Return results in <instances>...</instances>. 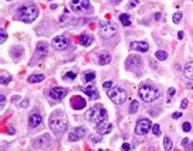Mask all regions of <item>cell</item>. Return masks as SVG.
Returning a JSON list of instances; mask_svg holds the SVG:
<instances>
[{
	"mask_svg": "<svg viewBox=\"0 0 193 151\" xmlns=\"http://www.w3.org/2000/svg\"><path fill=\"white\" fill-rule=\"evenodd\" d=\"M49 126H50V129L54 133H64L67 129L66 115L63 111H60V110L53 112V115L49 118Z\"/></svg>",
	"mask_w": 193,
	"mask_h": 151,
	"instance_id": "1",
	"label": "cell"
},
{
	"mask_svg": "<svg viewBox=\"0 0 193 151\" xmlns=\"http://www.w3.org/2000/svg\"><path fill=\"white\" fill-rule=\"evenodd\" d=\"M84 118L89 123L98 126L108 120V112H106V110L104 107H101L100 105H96L86 112Z\"/></svg>",
	"mask_w": 193,
	"mask_h": 151,
	"instance_id": "2",
	"label": "cell"
},
{
	"mask_svg": "<svg viewBox=\"0 0 193 151\" xmlns=\"http://www.w3.org/2000/svg\"><path fill=\"white\" fill-rule=\"evenodd\" d=\"M139 96L144 103H152L160 96V89L153 84H142L139 88Z\"/></svg>",
	"mask_w": 193,
	"mask_h": 151,
	"instance_id": "3",
	"label": "cell"
},
{
	"mask_svg": "<svg viewBox=\"0 0 193 151\" xmlns=\"http://www.w3.org/2000/svg\"><path fill=\"white\" fill-rule=\"evenodd\" d=\"M38 14H39L38 7L34 6V5H26V6L20 7V10H18L20 20L24 23L33 22L34 20L38 17Z\"/></svg>",
	"mask_w": 193,
	"mask_h": 151,
	"instance_id": "4",
	"label": "cell"
},
{
	"mask_svg": "<svg viewBox=\"0 0 193 151\" xmlns=\"http://www.w3.org/2000/svg\"><path fill=\"white\" fill-rule=\"evenodd\" d=\"M108 96L110 97V100L113 101L114 104L116 105H121L124 104L126 99H127V94L122 88H119V87H114L111 89L108 90Z\"/></svg>",
	"mask_w": 193,
	"mask_h": 151,
	"instance_id": "5",
	"label": "cell"
},
{
	"mask_svg": "<svg viewBox=\"0 0 193 151\" xmlns=\"http://www.w3.org/2000/svg\"><path fill=\"white\" fill-rule=\"evenodd\" d=\"M117 32V27L114 22H101V27L99 29V34L103 38H111V37Z\"/></svg>",
	"mask_w": 193,
	"mask_h": 151,
	"instance_id": "6",
	"label": "cell"
},
{
	"mask_svg": "<svg viewBox=\"0 0 193 151\" xmlns=\"http://www.w3.org/2000/svg\"><path fill=\"white\" fill-rule=\"evenodd\" d=\"M150 128H152L150 120H148V118H141V120H138V122H137L134 132H136V134H138V135H146L150 130Z\"/></svg>",
	"mask_w": 193,
	"mask_h": 151,
	"instance_id": "7",
	"label": "cell"
},
{
	"mask_svg": "<svg viewBox=\"0 0 193 151\" xmlns=\"http://www.w3.org/2000/svg\"><path fill=\"white\" fill-rule=\"evenodd\" d=\"M69 39L66 37H63V35H59V37H55L51 42V46L55 49V50H65L67 49L69 46Z\"/></svg>",
	"mask_w": 193,
	"mask_h": 151,
	"instance_id": "8",
	"label": "cell"
},
{
	"mask_svg": "<svg viewBox=\"0 0 193 151\" xmlns=\"http://www.w3.org/2000/svg\"><path fill=\"white\" fill-rule=\"evenodd\" d=\"M126 66L131 71L139 70V68L142 67V60L139 56H136V55L128 56V59H127V61H126Z\"/></svg>",
	"mask_w": 193,
	"mask_h": 151,
	"instance_id": "9",
	"label": "cell"
},
{
	"mask_svg": "<svg viewBox=\"0 0 193 151\" xmlns=\"http://www.w3.org/2000/svg\"><path fill=\"white\" fill-rule=\"evenodd\" d=\"M71 7L77 12H84L89 7V0H72Z\"/></svg>",
	"mask_w": 193,
	"mask_h": 151,
	"instance_id": "10",
	"label": "cell"
},
{
	"mask_svg": "<svg viewBox=\"0 0 193 151\" xmlns=\"http://www.w3.org/2000/svg\"><path fill=\"white\" fill-rule=\"evenodd\" d=\"M86 133V128L84 127H77L75 129H72L69 134V140L70 141H78L82 138L84 137Z\"/></svg>",
	"mask_w": 193,
	"mask_h": 151,
	"instance_id": "11",
	"label": "cell"
},
{
	"mask_svg": "<svg viewBox=\"0 0 193 151\" xmlns=\"http://www.w3.org/2000/svg\"><path fill=\"white\" fill-rule=\"evenodd\" d=\"M49 95H50L53 99H55V100H61V99H64V97L67 95V90L65 88H61V87H54V88L50 89Z\"/></svg>",
	"mask_w": 193,
	"mask_h": 151,
	"instance_id": "12",
	"label": "cell"
},
{
	"mask_svg": "<svg viewBox=\"0 0 193 151\" xmlns=\"http://www.w3.org/2000/svg\"><path fill=\"white\" fill-rule=\"evenodd\" d=\"M49 140H50L49 134H43V135L36 138V139L33 140V143H32V148L33 149H40V148H43L45 144H48Z\"/></svg>",
	"mask_w": 193,
	"mask_h": 151,
	"instance_id": "13",
	"label": "cell"
},
{
	"mask_svg": "<svg viewBox=\"0 0 193 151\" xmlns=\"http://www.w3.org/2000/svg\"><path fill=\"white\" fill-rule=\"evenodd\" d=\"M47 54H48V44L44 42H39L37 44L34 56L37 59H43V58H45Z\"/></svg>",
	"mask_w": 193,
	"mask_h": 151,
	"instance_id": "14",
	"label": "cell"
},
{
	"mask_svg": "<svg viewBox=\"0 0 193 151\" xmlns=\"http://www.w3.org/2000/svg\"><path fill=\"white\" fill-rule=\"evenodd\" d=\"M86 105H87L86 100L82 96H80V95H76V96H73L72 99H71V106H72V109H75V110L84 109Z\"/></svg>",
	"mask_w": 193,
	"mask_h": 151,
	"instance_id": "15",
	"label": "cell"
},
{
	"mask_svg": "<svg viewBox=\"0 0 193 151\" xmlns=\"http://www.w3.org/2000/svg\"><path fill=\"white\" fill-rule=\"evenodd\" d=\"M82 92H83V93L86 94V95H88L92 100H97V99H99V93H98L97 88L94 87V85H88V87H86V88L82 89Z\"/></svg>",
	"mask_w": 193,
	"mask_h": 151,
	"instance_id": "16",
	"label": "cell"
},
{
	"mask_svg": "<svg viewBox=\"0 0 193 151\" xmlns=\"http://www.w3.org/2000/svg\"><path fill=\"white\" fill-rule=\"evenodd\" d=\"M113 130V124L109 123V122H103V123L97 126V132L100 134V135H104V134H109Z\"/></svg>",
	"mask_w": 193,
	"mask_h": 151,
	"instance_id": "17",
	"label": "cell"
},
{
	"mask_svg": "<svg viewBox=\"0 0 193 151\" xmlns=\"http://www.w3.org/2000/svg\"><path fill=\"white\" fill-rule=\"evenodd\" d=\"M131 48L139 52H147L149 50V45H148L147 42H132L131 43Z\"/></svg>",
	"mask_w": 193,
	"mask_h": 151,
	"instance_id": "18",
	"label": "cell"
},
{
	"mask_svg": "<svg viewBox=\"0 0 193 151\" xmlns=\"http://www.w3.org/2000/svg\"><path fill=\"white\" fill-rule=\"evenodd\" d=\"M42 123V116L39 115L38 112H34L30 116V120H28V124H30L31 128H36Z\"/></svg>",
	"mask_w": 193,
	"mask_h": 151,
	"instance_id": "19",
	"label": "cell"
},
{
	"mask_svg": "<svg viewBox=\"0 0 193 151\" xmlns=\"http://www.w3.org/2000/svg\"><path fill=\"white\" fill-rule=\"evenodd\" d=\"M93 37L92 35H88V34H82L80 37V44L82 46H89L91 44L93 43Z\"/></svg>",
	"mask_w": 193,
	"mask_h": 151,
	"instance_id": "20",
	"label": "cell"
},
{
	"mask_svg": "<svg viewBox=\"0 0 193 151\" xmlns=\"http://www.w3.org/2000/svg\"><path fill=\"white\" fill-rule=\"evenodd\" d=\"M110 61H111V56H110L109 52H101V54L99 55V65H101V66H105V65H108Z\"/></svg>",
	"mask_w": 193,
	"mask_h": 151,
	"instance_id": "21",
	"label": "cell"
},
{
	"mask_svg": "<svg viewBox=\"0 0 193 151\" xmlns=\"http://www.w3.org/2000/svg\"><path fill=\"white\" fill-rule=\"evenodd\" d=\"M183 75L186 76V78L193 80V62H190L186 65V67L183 70Z\"/></svg>",
	"mask_w": 193,
	"mask_h": 151,
	"instance_id": "22",
	"label": "cell"
},
{
	"mask_svg": "<svg viewBox=\"0 0 193 151\" xmlns=\"http://www.w3.org/2000/svg\"><path fill=\"white\" fill-rule=\"evenodd\" d=\"M10 54H11L12 58L17 59V58H20V56H22V54H23V48L20 46V45L14 46V48H12L11 50H10Z\"/></svg>",
	"mask_w": 193,
	"mask_h": 151,
	"instance_id": "23",
	"label": "cell"
},
{
	"mask_svg": "<svg viewBox=\"0 0 193 151\" xmlns=\"http://www.w3.org/2000/svg\"><path fill=\"white\" fill-rule=\"evenodd\" d=\"M120 21L124 24L125 27H130L132 24V21H131V16L128 14H121L120 15Z\"/></svg>",
	"mask_w": 193,
	"mask_h": 151,
	"instance_id": "24",
	"label": "cell"
},
{
	"mask_svg": "<svg viewBox=\"0 0 193 151\" xmlns=\"http://www.w3.org/2000/svg\"><path fill=\"white\" fill-rule=\"evenodd\" d=\"M44 78H45L44 75H32L28 77V82L30 83H39V82L44 80Z\"/></svg>",
	"mask_w": 193,
	"mask_h": 151,
	"instance_id": "25",
	"label": "cell"
},
{
	"mask_svg": "<svg viewBox=\"0 0 193 151\" xmlns=\"http://www.w3.org/2000/svg\"><path fill=\"white\" fill-rule=\"evenodd\" d=\"M82 79H83V82H86V83H88V82H92L96 79V73L94 72H86L83 77H82Z\"/></svg>",
	"mask_w": 193,
	"mask_h": 151,
	"instance_id": "26",
	"label": "cell"
},
{
	"mask_svg": "<svg viewBox=\"0 0 193 151\" xmlns=\"http://www.w3.org/2000/svg\"><path fill=\"white\" fill-rule=\"evenodd\" d=\"M138 109H139V104H138V101L137 100H133L132 103H131V105H130V109H128V112L131 113V115H134L137 111H138Z\"/></svg>",
	"mask_w": 193,
	"mask_h": 151,
	"instance_id": "27",
	"label": "cell"
},
{
	"mask_svg": "<svg viewBox=\"0 0 193 151\" xmlns=\"http://www.w3.org/2000/svg\"><path fill=\"white\" fill-rule=\"evenodd\" d=\"M155 58L160 61H165L167 59V52L166 51H163V50H159L155 52Z\"/></svg>",
	"mask_w": 193,
	"mask_h": 151,
	"instance_id": "28",
	"label": "cell"
},
{
	"mask_svg": "<svg viewBox=\"0 0 193 151\" xmlns=\"http://www.w3.org/2000/svg\"><path fill=\"white\" fill-rule=\"evenodd\" d=\"M164 149H165V151H170L172 149V141L169 137L164 138Z\"/></svg>",
	"mask_w": 193,
	"mask_h": 151,
	"instance_id": "29",
	"label": "cell"
},
{
	"mask_svg": "<svg viewBox=\"0 0 193 151\" xmlns=\"http://www.w3.org/2000/svg\"><path fill=\"white\" fill-rule=\"evenodd\" d=\"M0 80H1V84L3 85H7L11 82V77L9 75H5V73H3L1 77H0Z\"/></svg>",
	"mask_w": 193,
	"mask_h": 151,
	"instance_id": "30",
	"label": "cell"
},
{
	"mask_svg": "<svg viewBox=\"0 0 193 151\" xmlns=\"http://www.w3.org/2000/svg\"><path fill=\"white\" fill-rule=\"evenodd\" d=\"M70 20H73V17L66 12V16L64 15L63 17L60 18V22H61V23H65V24H72V22H70Z\"/></svg>",
	"mask_w": 193,
	"mask_h": 151,
	"instance_id": "31",
	"label": "cell"
},
{
	"mask_svg": "<svg viewBox=\"0 0 193 151\" xmlns=\"http://www.w3.org/2000/svg\"><path fill=\"white\" fill-rule=\"evenodd\" d=\"M181 18H182V12H176V14L172 15V21H174L175 24H179Z\"/></svg>",
	"mask_w": 193,
	"mask_h": 151,
	"instance_id": "32",
	"label": "cell"
},
{
	"mask_svg": "<svg viewBox=\"0 0 193 151\" xmlns=\"http://www.w3.org/2000/svg\"><path fill=\"white\" fill-rule=\"evenodd\" d=\"M175 93H176L175 88H169V90H167V103H170V101H171V99L175 95Z\"/></svg>",
	"mask_w": 193,
	"mask_h": 151,
	"instance_id": "33",
	"label": "cell"
},
{
	"mask_svg": "<svg viewBox=\"0 0 193 151\" xmlns=\"http://www.w3.org/2000/svg\"><path fill=\"white\" fill-rule=\"evenodd\" d=\"M0 37H1V38H0V43L4 44V43H5V40L7 39V34H6V32H5V29H4V28H1V29H0Z\"/></svg>",
	"mask_w": 193,
	"mask_h": 151,
	"instance_id": "34",
	"label": "cell"
},
{
	"mask_svg": "<svg viewBox=\"0 0 193 151\" xmlns=\"http://www.w3.org/2000/svg\"><path fill=\"white\" fill-rule=\"evenodd\" d=\"M152 132H153L154 135L159 137V135H160V126H159V124H154L153 128H152Z\"/></svg>",
	"mask_w": 193,
	"mask_h": 151,
	"instance_id": "35",
	"label": "cell"
},
{
	"mask_svg": "<svg viewBox=\"0 0 193 151\" xmlns=\"http://www.w3.org/2000/svg\"><path fill=\"white\" fill-rule=\"evenodd\" d=\"M182 129H183L186 133H188V132H190V130L192 129V126H191V123H190V122H184V123L182 124Z\"/></svg>",
	"mask_w": 193,
	"mask_h": 151,
	"instance_id": "36",
	"label": "cell"
},
{
	"mask_svg": "<svg viewBox=\"0 0 193 151\" xmlns=\"http://www.w3.org/2000/svg\"><path fill=\"white\" fill-rule=\"evenodd\" d=\"M101 135L99 134V135H93V137H91V141L92 143H94V144H97V143H100L101 141Z\"/></svg>",
	"mask_w": 193,
	"mask_h": 151,
	"instance_id": "37",
	"label": "cell"
},
{
	"mask_svg": "<svg viewBox=\"0 0 193 151\" xmlns=\"http://www.w3.org/2000/svg\"><path fill=\"white\" fill-rule=\"evenodd\" d=\"M137 4H138V0H130V3H128V5H127V7H128V9H133V7L137 6Z\"/></svg>",
	"mask_w": 193,
	"mask_h": 151,
	"instance_id": "38",
	"label": "cell"
},
{
	"mask_svg": "<svg viewBox=\"0 0 193 151\" xmlns=\"http://www.w3.org/2000/svg\"><path fill=\"white\" fill-rule=\"evenodd\" d=\"M65 78H67V79H75L76 78V73H73V72H67L66 75H65Z\"/></svg>",
	"mask_w": 193,
	"mask_h": 151,
	"instance_id": "39",
	"label": "cell"
},
{
	"mask_svg": "<svg viewBox=\"0 0 193 151\" xmlns=\"http://www.w3.org/2000/svg\"><path fill=\"white\" fill-rule=\"evenodd\" d=\"M5 103H6L5 95H4V94H0V105H1V107H4V106H5Z\"/></svg>",
	"mask_w": 193,
	"mask_h": 151,
	"instance_id": "40",
	"label": "cell"
},
{
	"mask_svg": "<svg viewBox=\"0 0 193 151\" xmlns=\"http://www.w3.org/2000/svg\"><path fill=\"white\" fill-rule=\"evenodd\" d=\"M184 151H193V141L184 146Z\"/></svg>",
	"mask_w": 193,
	"mask_h": 151,
	"instance_id": "41",
	"label": "cell"
},
{
	"mask_svg": "<svg viewBox=\"0 0 193 151\" xmlns=\"http://www.w3.org/2000/svg\"><path fill=\"white\" fill-rule=\"evenodd\" d=\"M180 117H182V112H174L172 113V118H174V120H177V118H180Z\"/></svg>",
	"mask_w": 193,
	"mask_h": 151,
	"instance_id": "42",
	"label": "cell"
},
{
	"mask_svg": "<svg viewBox=\"0 0 193 151\" xmlns=\"http://www.w3.org/2000/svg\"><path fill=\"white\" fill-rule=\"evenodd\" d=\"M111 85H113V82H104V83H103V87H104L105 89H109L110 87H111Z\"/></svg>",
	"mask_w": 193,
	"mask_h": 151,
	"instance_id": "43",
	"label": "cell"
},
{
	"mask_svg": "<svg viewBox=\"0 0 193 151\" xmlns=\"http://www.w3.org/2000/svg\"><path fill=\"white\" fill-rule=\"evenodd\" d=\"M121 150H122V151H128V150H130V145L127 144V143H124V144H122V146H121Z\"/></svg>",
	"mask_w": 193,
	"mask_h": 151,
	"instance_id": "44",
	"label": "cell"
},
{
	"mask_svg": "<svg viewBox=\"0 0 193 151\" xmlns=\"http://www.w3.org/2000/svg\"><path fill=\"white\" fill-rule=\"evenodd\" d=\"M187 105H188V100H187V99H183V100H182V103H181V105H180V106H181V109H186V107H187Z\"/></svg>",
	"mask_w": 193,
	"mask_h": 151,
	"instance_id": "45",
	"label": "cell"
},
{
	"mask_svg": "<svg viewBox=\"0 0 193 151\" xmlns=\"http://www.w3.org/2000/svg\"><path fill=\"white\" fill-rule=\"evenodd\" d=\"M28 104H30V101H28L27 99L26 100H23L22 103H21V107H23V109H26V107H28Z\"/></svg>",
	"mask_w": 193,
	"mask_h": 151,
	"instance_id": "46",
	"label": "cell"
},
{
	"mask_svg": "<svg viewBox=\"0 0 193 151\" xmlns=\"http://www.w3.org/2000/svg\"><path fill=\"white\" fill-rule=\"evenodd\" d=\"M177 35H179V37H177V38H179L180 40H181V39L183 38V32H182V31H180V32H179V34H177Z\"/></svg>",
	"mask_w": 193,
	"mask_h": 151,
	"instance_id": "47",
	"label": "cell"
},
{
	"mask_svg": "<svg viewBox=\"0 0 193 151\" xmlns=\"http://www.w3.org/2000/svg\"><path fill=\"white\" fill-rule=\"evenodd\" d=\"M7 132H9V134H14L15 133V129L12 127H9V129H7Z\"/></svg>",
	"mask_w": 193,
	"mask_h": 151,
	"instance_id": "48",
	"label": "cell"
},
{
	"mask_svg": "<svg viewBox=\"0 0 193 151\" xmlns=\"http://www.w3.org/2000/svg\"><path fill=\"white\" fill-rule=\"evenodd\" d=\"M187 143H188V138H184V139L182 140V145H183V146H186V145H187Z\"/></svg>",
	"mask_w": 193,
	"mask_h": 151,
	"instance_id": "49",
	"label": "cell"
},
{
	"mask_svg": "<svg viewBox=\"0 0 193 151\" xmlns=\"http://www.w3.org/2000/svg\"><path fill=\"white\" fill-rule=\"evenodd\" d=\"M150 66H152V68H157V63L153 62V61H150Z\"/></svg>",
	"mask_w": 193,
	"mask_h": 151,
	"instance_id": "50",
	"label": "cell"
},
{
	"mask_svg": "<svg viewBox=\"0 0 193 151\" xmlns=\"http://www.w3.org/2000/svg\"><path fill=\"white\" fill-rule=\"evenodd\" d=\"M160 16H161V15H160L159 12H158V14H155V20H157V21H159V20H160Z\"/></svg>",
	"mask_w": 193,
	"mask_h": 151,
	"instance_id": "51",
	"label": "cell"
},
{
	"mask_svg": "<svg viewBox=\"0 0 193 151\" xmlns=\"http://www.w3.org/2000/svg\"><path fill=\"white\" fill-rule=\"evenodd\" d=\"M110 1H113V3H115V4H117V3H120L121 0H110Z\"/></svg>",
	"mask_w": 193,
	"mask_h": 151,
	"instance_id": "52",
	"label": "cell"
},
{
	"mask_svg": "<svg viewBox=\"0 0 193 151\" xmlns=\"http://www.w3.org/2000/svg\"><path fill=\"white\" fill-rule=\"evenodd\" d=\"M99 151H109V150H99Z\"/></svg>",
	"mask_w": 193,
	"mask_h": 151,
	"instance_id": "53",
	"label": "cell"
},
{
	"mask_svg": "<svg viewBox=\"0 0 193 151\" xmlns=\"http://www.w3.org/2000/svg\"><path fill=\"white\" fill-rule=\"evenodd\" d=\"M7 1H9V0H7Z\"/></svg>",
	"mask_w": 193,
	"mask_h": 151,
	"instance_id": "54",
	"label": "cell"
},
{
	"mask_svg": "<svg viewBox=\"0 0 193 151\" xmlns=\"http://www.w3.org/2000/svg\"><path fill=\"white\" fill-rule=\"evenodd\" d=\"M192 88H193V87H192Z\"/></svg>",
	"mask_w": 193,
	"mask_h": 151,
	"instance_id": "55",
	"label": "cell"
}]
</instances>
